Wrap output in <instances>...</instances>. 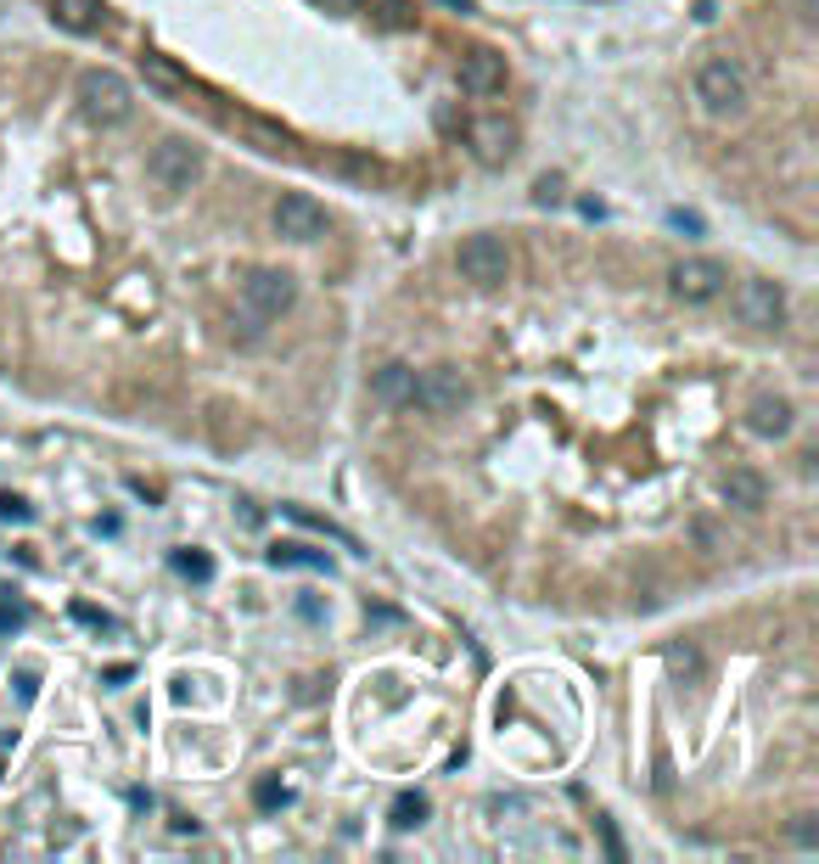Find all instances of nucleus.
<instances>
[{
	"instance_id": "obj_1",
	"label": "nucleus",
	"mask_w": 819,
	"mask_h": 864,
	"mask_svg": "<svg viewBox=\"0 0 819 864\" xmlns=\"http://www.w3.org/2000/svg\"><path fill=\"white\" fill-rule=\"evenodd\" d=\"M696 102H702L707 118H725V124L741 118L747 102H752L741 62H736V57H713V62H702V68H696Z\"/></svg>"
},
{
	"instance_id": "obj_2",
	"label": "nucleus",
	"mask_w": 819,
	"mask_h": 864,
	"mask_svg": "<svg viewBox=\"0 0 819 864\" xmlns=\"http://www.w3.org/2000/svg\"><path fill=\"white\" fill-rule=\"evenodd\" d=\"M79 113L90 124H102V129H118L129 113H135V90L124 73L113 68H84L79 73Z\"/></svg>"
},
{
	"instance_id": "obj_3",
	"label": "nucleus",
	"mask_w": 819,
	"mask_h": 864,
	"mask_svg": "<svg viewBox=\"0 0 819 864\" xmlns=\"http://www.w3.org/2000/svg\"><path fill=\"white\" fill-rule=\"evenodd\" d=\"M455 270H460V281L477 286V293H494V286H505V275H511V253H505L500 236H466L460 253H455Z\"/></svg>"
},
{
	"instance_id": "obj_4",
	"label": "nucleus",
	"mask_w": 819,
	"mask_h": 864,
	"mask_svg": "<svg viewBox=\"0 0 819 864\" xmlns=\"http://www.w3.org/2000/svg\"><path fill=\"white\" fill-rule=\"evenodd\" d=\"M786 286L781 281H769V275H747L741 286H736V315H741V326H752V331H781L786 326Z\"/></svg>"
},
{
	"instance_id": "obj_5",
	"label": "nucleus",
	"mask_w": 819,
	"mask_h": 864,
	"mask_svg": "<svg viewBox=\"0 0 819 864\" xmlns=\"http://www.w3.org/2000/svg\"><path fill=\"white\" fill-rule=\"evenodd\" d=\"M147 174L158 180V191L180 197V191H191V185H197V174H203V152L191 147V140L169 135V140H158V147H152V158H147Z\"/></svg>"
},
{
	"instance_id": "obj_6",
	"label": "nucleus",
	"mask_w": 819,
	"mask_h": 864,
	"mask_svg": "<svg viewBox=\"0 0 819 864\" xmlns=\"http://www.w3.org/2000/svg\"><path fill=\"white\" fill-rule=\"evenodd\" d=\"M293 304H298V281L286 270H248L242 275V309L253 320H281Z\"/></svg>"
},
{
	"instance_id": "obj_7",
	"label": "nucleus",
	"mask_w": 819,
	"mask_h": 864,
	"mask_svg": "<svg viewBox=\"0 0 819 864\" xmlns=\"http://www.w3.org/2000/svg\"><path fill=\"white\" fill-rule=\"evenodd\" d=\"M466 399H471V388H466V376H460L455 365L421 371V376H416V394H410V405H421L426 416H455Z\"/></svg>"
},
{
	"instance_id": "obj_8",
	"label": "nucleus",
	"mask_w": 819,
	"mask_h": 864,
	"mask_svg": "<svg viewBox=\"0 0 819 864\" xmlns=\"http://www.w3.org/2000/svg\"><path fill=\"white\" fill-rule=\"evenodd\" d=\"M270 219H275V236H286V242H320L326 236V208L309 191H286Z\"/></svg>"
},
{
	"instance_id": "obj_9",
	"label": "nucleus",
	"mask_w": 819,
	"mask_h": 864,
	"mask_svg": "<svg viewBox=\"0 0 819 864\" xmlns=\"http://www.w3.org/2000/svg\"><path fill=\"white\" fill-rule=\"evenodd\" d=\"M725 264L718 259H680L668 270V286H673V298H685V304H713L718 293H725Z\"/></svg>"
},
{
	"instance_id": "obj_10",
	"label": "nucleus",
	"mask_w": 819,
	"mask_h": 864,
	"mask_svg": "<svg viewBox=\"0 0 819 864\" xmlns=\"http://www.w3.org/2000/svg\"><path fill=\"white\" fill-rule=\"evenodd\" d=\"M741 421H747L752 439H786V432L797 427V410H792L786 394H752L747 410H741Z\"/></svg>"
},
{
	"instance_id": "obj_11",
	"label": "nucleus",
	"mask_w": 819,
	"mask_h": 864,
	"mask_svg": "<svg viewBox=\"0 0 819 864\" xmlns=\"http://www.w3.org/2000/svg\"><path fill=\"white\" fill-rule=\"evenodd\" d=\"M460 90H471V95H500L505 90V57L500 52H466L460 57Z\"/></svg>"
},
{
	"instance_id": "obj_12",
	"label": "nucleus",
	"mask_w": 819,
	"mask_h": 864,
	"mask_svg": "<svg viewBox=\"0 0 819 864\" xmlns=\"http://www.w3.org/2000/svg\"><path fill=\"white\" fill-rule=\"evenodd\" d=\"M471 152H477V163L500 169V163L516 152V129H511L505 118H477V124H471Z\"/></svg>"
},
{
	"instance_id": "obj_13",
	"label": "nucleus",
	"mask_w": 819,
	"mask_h": 864,
	"mask_svg": "<svg viewBox=\"0 0 819 864\" xmlns=\"http://www.w3.org/2000/svg\"><path fill=\"white\" fill-rule=\"evenodd\" d=\"M718 494H725V505H736V511H763L769 484H763L752 466H730V471H725V484H718Z\"/></svg>"
},
{
	"instance_id": "obj_14",
	"label": "nucleus",
	"mask_w": 819,
	"mask_h": 864,
	"mask_svg": "<svg viewBox=\"0 0 819 864\" xmlns=\"http://www.w3.org/2000/svg\"><path fill=\"white\" fill-rule=\"evenodd\" d=\"M410 394H416V371H410V365H382V371L371 376V399L388 405V410H405Z\"/></svg>"
},
{
	"instance_id": "obj_15",
	"label": "nucleus",
	"mask_w": 819,
	"mask_h": 864,
	"mask_svg": "<svg viewBox=\"0 0 819 864\" xmlns=\"http://www.w3.org/2000/svg\"><path fill=\"white\" fill-rule=\"evenodd\" d=\"M52 18L68 34H95V29L107 23V7H102V0H52Z\"/></svg>"
},
{
	"instance_id": "obj_16",
	"label": "nucleus",
	"mask_w": 819,
	"mask_h": 864,
	"mask_svg": "<svg viewBox=\"0 0 819 864\" xmlns=\"http://www.w3.org/2000/svg\"><path fill=\"white\" fill-rule=\"evenodd\" d=\"M230 124L242 129V135L253 140L259 152H286V147H293V135H286V129H275V124H264V118H248V113H236Z\"/></svg>"
},
{
	"instance_id": "obj_17",
	"label": "nucleus",
	"mask_w": 819,
	"mask_h": 864,
	"mask_svg": "<svg viewBox=\"0 0 819 864\" xmlns=\"http://www.w3.org/2000/svg\"><path fill=\"white\" fill-rule=\"evenodd\" d=\"M140 79H147L152 90H163V95H180V90H185V73H180L169 57H158V52L140 57Z\"/></svg>"
},
{
	"instance_id": "obj_18",
	"label": "nucleus",
	"mask_w": 819,
	"mask_h": 864,
	"mask_svg": "<svg viewBox=\"0 0 819 864\" xmlns=\"http://www.w3.org/2000/svg\"><path fill=\"white\" fill-rule=\"evenodd\" d=\"M270 567H326V556L309 550V545H275V550H270Z\"/></svg>"
},
{
	"instance_id": "obj_19",
	"label": "nucleus",
	"mask_w": 819,
	"mask_h": 864,
	"mask_svg": "<svg viewBox=\"0 0 819 864\" xmlns=\"http://www.w3.org/2000/svg\"><path fill=\"white\" fill-rule=\"evenodd\" d=\"M174 572H180V579L208 584V579H214V561H208L203 550H174Z\"/></svg>"
},
{
	"instance_id": "obj_20",
	"label": "nucleus",
	"mask_w": 819,
	"mask_h": 864,
	"mask_svg": "<svg viewBox=\"0 0 819 864\" xmlns=\"http://www.w3.org/2000/svg\"><path fill=\"white\" fill-rule=\"evenodd\" d=\"M421 820H426V797H421V792H405V797L394 803V826H399V831H416Z\"/></svg>"
},
{
	"instance_id": "obj_21",
	"label": "nucleus",
	"mask_w": 819,
	"mask_h": 864,
	"mask_svg": "<svg viewBox=\"0 0 819 864\" xmlns=\"http://www.w3.org/2000/svg\"><path fill=\"white\" fill-rule=\"evenodd\" d=\"M668 668H673V674H685V680H696L702 674V657L691 646H668Z\"/></svg>"
},
{
	"instance_id": "obj_22",
	"label": "nucleus",
	"mask_w": 819,
	"mask_h": 864,
	"mask_svg": "<svg viewBox=\"0 0 819 864\" xmlns=\"http://www.w3.org/2000/svg\"><path fill=\"white\" fill-rule=\"evenodd\" d=\"M34 511H29V500H18V494H0V522H29Z\"/></svg>"
},
{
	"instance_id": "obj_23",
	"label": "nucleus",
	"mask_w": 819,
	"mask_h": 864,
	"mask_svg": "<svg viewBox=\"0 0 819 864\" xmlns=\"http://www.w3.org/2000/svg\"><path fill=\"white\" fill-rule=\"evenodd\" d=\"M259 808H275V803H286V786H275V781H259Z\"/></svg>"
},
{
	"instance_id": "obj_24",
	"label": "nucleus",
	"mask_w": 819,
	"mask_h": 864,
	"mask_svg": "<svg viewBox=\"0 0 819 864\" xmlns=\"http://www.w3.org/2000/svg\"><path fill=\"white\" fill-rule=\"evenodd\" d=\"M556 197H561V180H550V174H545V180L534 185V203H556Z\"/></svg>"
},
{
	"instance_id": "obj_25",
	"label": "nucleus",
	"mask_w": 819,
	"mask_h": 864,
	"mask_svg": "<svg viewBox=\"0 0 819 864\" xmlns=\"http://www.w3.org/2000/svg\"><path fill=\"white\" fill-rule=\"evenodd\" d=\"M34 685H39V674H34V668H23V674H18V696L34 702Z\"/></svg>"
},
{
	"instance_id": "obj_26",
	"label": "nucleus",
	"mask_w": 819,
	"mask_h": 864,
	"mask_svg": "<svg viewBox=\"0 0 819 864\" xmlns=\"http://www.w3.org/2000/svg\"><path fill=\"white\" fill-rule=\"evenodd\" d=\"M797 842H803V848H814V842H819V831H814V814H803V820H797Z\"/></svg>"
},
{
	"instance_id": "obj_27",
	"label": "nucleus",
	"mask_w": 819,
	"mask_h": 864,
	"mask_svg": "<svg viewBox=\"0 0 819 864\" xmlns=\"http://www.w3.org/2000/svg\"><path fill=\"white\" fill-rule=\"evenodd\" d=\"M18 623H23V612H18V606H0V635H12Z\"/></svg>"
},
{
	"instance_id": "obj_28",
	"label": "nucleus",
	"mask_w": 819,
	"mask_h": 864,
	"mask_svg": "<svg viewBox=\"0 0 819 864\" xmlns=\"http://www.w3.org/2000/svg\"><path fill=\"white\" fill-rule=\"evenodd\" d=\"M439 7H450V12H460V18H466V12H471V0H439Z\"/></svg>"
}]
</instances>
